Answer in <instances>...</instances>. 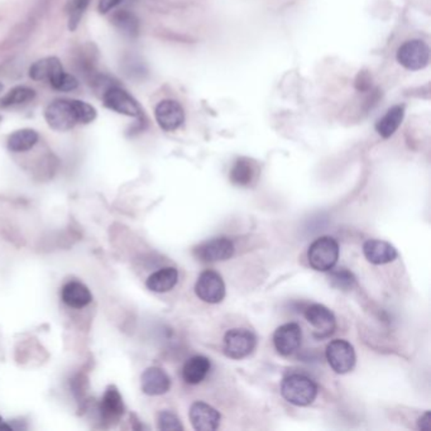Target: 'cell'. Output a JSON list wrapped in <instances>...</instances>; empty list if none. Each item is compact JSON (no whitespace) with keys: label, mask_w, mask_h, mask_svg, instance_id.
<instances>
[{"label":"cell","mask_w":431,"mask_h":431,"mask_svg":"<svg viewBox=\"0 0 431 431\" xmlns=\"http://www.w3.org/2000/svg\"><path fill=\"white\" fill-rule=\"evenodd\" d=\"M154 116L158 126L162 128L164 132L177 130L185 122V111L181 104L171 99H166L157 104L154 109Z\"/></svg>","instance_id":"cell-13"},{"label":"cell","mask_w":431,"mask_h":431,"mask_svg":"<svg viewBox=\"0 0 431 431\" xmlns=\"http://www.w3.org/2000/svg\"><path fill=\"white\" fill-rule=\"evenodd\" d=\"M0 122H1V116H0Z\"/></svg>","instance_id":"cell-33"},{"label":"cell","mask_w":431,"mask_h":431,"mask_svg":"<svg viewBox=\"0 0 431 431\" xmlns=\"http://www.w3.org/2000/svg\"><path fill=\"white\" fill-rule=\"evenodd\" d=\"M212 370L210 359L204 356H195L183 365V378L188 384H199L207 378Z\"/></svg>","instance_id":"cell-19"},{"label":"cell","mask_w":431,"mask_h":431,"mask_svg":"<svg viewBox=\"0 0 431 431\" xmlns=\"http://www.w3.org/2000/svg\"><path fill=\"white\" fill-rule=\"evenodd\" d=\"M401 66L410 71H419L429 65L430 49L421 40H411L401 44L396 55Z\"/></svg>","instance_id":"cell-5"},{"label":"cell","mask_w":431,"mask_h":431,"mask_svg":"<svg viewBox=\"0 0 431 431\" xmlns=\"http://www.w3.org/2000/svg\"><path fill=\"white\" fill-rule=\"evenodd\" d=\"M62 301L73 309H83L92 301V295L89 287L79 281H70L63 285L61 290Z\"/></svg>","instance_id":"cell-18"},{"label":"cell","mask_w":431,"mask_h":431,"mask_svg":"<svg viewBox=\"0 0 431 431\" xmlns=\"http://www.w3.org/2000/svg\"><path fill=\"white\" fill-rule=\"evenodd\" d=\"M97 118V109L90 104L75 99H57L44 110V119L57 132L71 130L76 124H89Z\"/></svg>","instance_id":"cell-1"},{"label":"cell","mask_w":431,"mask_h":431,"mask_svg":"<svg viewBox=\"0 0 431 431\" xmlns=\"http://www.w3.org/2000/svg\"><path fill=\"white\" fill-rule=\"evenodd\" d=\"M327 359L335 373L346 375L354 368L356 351L349 341L344 339L332 340L327 346Z\"/></svg>","instance_id":"cell-7"},{"label":"cell","mask_w":431,"mask_h":431,"mask_svg":"<svg viewBox=\"0 0 431 431\" xmlns=\"http://www.w3.org/2000/svg\"><path fill=\"white\" fill-rule=\"evenodd\" d=\"M36 97V92L27 87V86H16L12 90L6 92L4 97L0 99V107L8 108V107H16V105H23L30 103Z\"/></svg>","instance_id":"cell-25"},{"label":"cell","mask_w":431,"mask_h":431,"mask_svg":"<svg viewBox=\"0 0 431 431\" xmlns=\"http://www.w3.org/2000/svg\"><path fill=\"white\" fill-rule=\"evenodd\" d=\"M111 22L126 36L135 37L140 33V22L133 13L119 11L113 16Z\"/></svg>","instance_id":"cell-24"},{"label":"cell","mask_w":431,"mask_h":431,"mask_svg":"<svg viewBox=\"0 0 431 431\" xmlns=\"http://www.w3.org/2000/svg\"><path fill=\"white\" fill-rule=\"evenodd\" d=\"M123 0H99V12L102 14L109 13L111 9H114L116 6H119Z\"/></svg>","instance_id":"cell-29"},{"label":"cell","mask_w":431,"mask_h":431,"mask_svg":"<svg viewBox=\"0 0 431 431\" xmlns=\"http://www.w3.org/2000/svg\"><path fill=\"white\" fill-rule=\"evenodd\" d=\"M158 429L164 431H181L183 425L175 413L170 411H161L158 413Z\"/></svg>","instance_id":"cell-28"},{"label":"cell","mask_w":431,"mask_h":431,"mask_svg":"<svg viewBox=\"0 0 431 431\" xmlns=\"http://www.w3.org/2000/svg\"><path fill=\"white\" fill-rule=\"evenodd\" d=\"M90 0H73L70 11H68V28L70 31H75L83 18L86 8L89 6Z\"/></svg>","instance_id":"cell-27"},{"label":"cell","mask_w":431,"mask_h":431,"mask_svg":"<svg viewBox=\"0 0 431 431\" xmlns=\"http://www.w3.org/2000/svg\"><path fill=\"white\" fill-rule=\"evenodd\" d=\"M30 76L35 81H47L49 85L60 92H73L79 86V81L75 76L65 73L57 57H46L35 62L30 68Z\"/></svg>","instance_id":"cell-2"},{"label":"cell","mask_w":431,"mask_h":431,"mask_svg":"<svg viewBox=\"0 0 431 431\" xmlns=\"http://www.w3.org/2000/svg\"><path fill=\"white\" fill-rule=\"evenodd\" d=\"M339 260V244L332 237H320L310 244L308 261L319 272H329Z\"/></svg>","instance_id":"cell-4"},{"label":"cell","mask_w":431,"mask_h":431,"mask_svg":"<svg viewBox=\"0 0 431 431\" xmlns=\"http://www.w3.org/2000/svg\"><path fill=\"white\" fill-rule=\"evenodd\" d=\"M418 427H419V430H429V427H430V413L429 411L420 418L419 421H418Z\"/></svg>","instance_id":"cell-30"},{"label":"cell","mask_w":431,"mask_h":431,"mask_svg":"<svg viewBox=\"0 0 431 431\" xmlns=\"http://www.w3.org/2000/svg\"><path fill=\"white\" fill-rule=\"evenodd\" d=\"M329 279H330V285L343 290V291H351L354 289V286L357 284V279L354 277V274L346 269V268H338V269H330L329 271Z\"/></svg>","instance_id":"cell-26"},{"label":"cell","mask_w":431,"mask_h":431,"mask_svg":"<svg viewBox=\"0 0 431 431\" xmlns=\"http://www.w3.org/2000/svg\"><path fill=\"white\" fill-rule=\"evenodd\" d=\"M305 317L312 328L314 336L322 339L333 334L336 329V319L332 310L322 304H312L305 309Z\"/></svg>","instance_id":"cell-11"},{"label":"cell","mask_w":431,"mask_h":431,"mask_svg":"<svg viewBox=\"0 0 431 431\" xmlns=\"http://www.w3.org/2000/svg\"><path fill=\"white\" fill-rule=\"evenodd\" d=\"M281 394L295 406H309L317 396V386L310 377L293 373L282 381Z\"/></svg>","instance_id":"cell-3"},{"label":"cell","mask_w":431,"mask_h":431,"mask_svg":"<svg viewBox=\"0 0 431 431\" xmlns=\"http://www.w3.org/2000/svg\"><path fill=\"white\" fill-rule=\"evenodd\" d=\"M301 341H303V330L296 322L284 324L274 332V348L284 357H289L298 351V348L301 346Z\"/></svg>","instance_id":"cell-12"},{"label":"cell","mask_w":431,"mask_h":431,"mask_svg":"<svg viewBox=\"0 0 431 431\" xmlns=\"http://www.w3.org/2000/svg\"><path fill=\"white\" fill-rule=\"evenodd\" d=\"M124 402L119 389L116 386L110 384L105 389L103 399L99 403V413L105 424H116L124 415Z\"/></svg>","instance_id":"cell-15"},{"label":"cell","mask_w":431,"mask_h":431,"mask_svg":"<svg viewBox=\"0 0 431 431\" xmlns=\"http://www.w3.org/2000/svg\"><path fill=\"white\" fill-rule=\"evenodd\" d=\"M104 105L123 116L138 118L142 114L140 104L129 92L118 85H111L103 92Z\"/></svg>","instance_id":"cell-9"},{"label":"cell","mask_w":431,"mask_h":431,"mask_svg":"<svg viewBox=\"0 0 431 431\" xmlns=\"http://www.w3.org/2000/svg\"><path fill=\"white\" fill-rule=\"evenodd\" d=\"M178 271L175 267H164L153 272L146 281L148 290L157 293L169 292L176 286Z\"/></svg>","instance_id":"cell-20"},{"label":"cell","mask_w":431,"mask_h":431,"mask_svg":"<svg viewBox=\"0 0 431 431\" xmlns=\"http://www.w3.org/2000/svg\"><path fill=\"white\" fill-rule=\"evenodd\" d=\"M255 176V164L247 158L237 159L231 170V181L237 186H249Z\"/></svg>","instance_id":"cell-23"},{"label":"cell","mask_w":431,"mask_h":431,"mask_svg":"<svg viewBox=\"0 0 431 431\" xmlns=\"http://www.w3.org/2000/svg\"><path fill=\"white\" fill-rule=\"evenodd\" d=\"M1 90H3V86H1V84H0V92H1Z\"/></svg>","instance_id":"cell-32"},{"label":"cell","mask_w":431,"mask_h":431,"mask_svg":"<svg viewBox=\"0 0 431 431\" xmlns=\"http://www.w3.org/2000/svg\"><path fill=\"white\" fill-rule=\"evenodd\" d=\"M40 140V135L36 130L25 128V129H19L13 132L9 138H8V150L11 152L22 153L27 152L36 146L37 142Z\"/></svg>","instance_id":"cell-22"},{"label":"cell","mask_w":431,"mask_h":431,"mask_svg":"<svg viewBox=\"0 0 431 431\" xmlns=\"http://www.w3.org/2000/svg\"><path fill=\"white\" fill-rule=\"evenodd\" d=\"M190 421L195 430L214 431L220 425L221 415L217 408L202 401H196L190 407Z\"/></svg>","instance_id":"cell-14"},{"label":"cell","mask_w":431,"mask_h":431,"mask_svg":"<svg viewBox=\"0 0 431 431\" xmlns=\"http://www.w3.org/2000/svg\"><path fill=\"white\" fill-rule=\"evenodd\" d=\"M12 425H8L4 420L0 416V431H12Z\"/></svg>","instance_id":"cell-31"},{"label":"cell","mask_w":431,"mask_h":431,"mask_svg":"<svg viewBox=\"0 0 431 431\" xmlns=\"http://www.w3.org/2000/svg\"><path fill=\"white\" fill-rule=\"evenodd\" d=\"M142 391L148 396H161L171 389V378L162 368L150 367L140 377Z\"/></svg>","instance_id":"cell-16"},{"label":"cell","mask_w":431,"mask_h":431,"mask_svg":"<svg viewBox=\"0 0 431 431\" xmlns=\"http://www.w3.org/2000/svg\"><path fill=\"white\" fill-rule=\"evenodd\" d=\"M195 293L204 303L219 304L225 298L224 279L215 271H204L195 284Z\"/></svg>","instance_id":"cell-8"},{"label":"cell","mask_w":431,"mask_h":431,"mask_svg":"<svg viewBox=\"0 0 431 431\" xmlns=\"http://www.w3.org/2000/svg\"><path fill=\"white\" fill-rule=\"evenodd\" d=\"M234 244L229 238L219 237L202 242L195 247V257L204 263H214L229 260L234 255Z\"/></svg>","instance_id":"cell-10"},{"label":"cell","mask_w":431,"mask_h":431,"mask_svg":"<svg viewBox=\"0 0 431 431\" xmlns=\"http://www.w3.org/2000/svg\"><path fill=\"white\" fill-rule=\"evenodd\" d=\"M403 116H405V107L403 105H394L392 108H389L386 111V114L381 119L377 121V133L380 134L384 140L392 137L400 127L402 121H403Z\"/></svg>","instance_id":"cell-21"},{"label":"cell","mask_w":431,"mask_h":431,"mask_svg":"<svg viewBox=\"0 0 431 431\" xmlns=\"http://www.w3.org/2000/svg\"><path fill=\"white\" fill-rule=\"evenodd\" d=\"M363 253L367 258V261L372 265L382 266L391 262L395 261L397 258V249L392 244L381 241V239H370L363 244Z\"/></svg>","instance_id":"cell-17"},{"label":"cell","mask_w":431,"mask_h":431,"mask_svg":"<svg viewBox=\"0 0 431 431\" xmlns=\"http://www.w3.org/2000/svg\"><path fill=\"white\" fill-rule=\"evenodd\" d=\"M255 335L248 329H231L225 333L224 353L231 359H243L255 351Z\"/></svg>","instance_id":"cell-6"}]
</instances>
